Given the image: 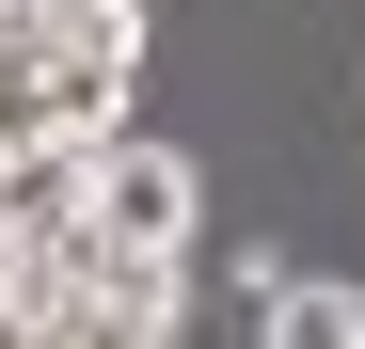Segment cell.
Wrapping results in <instances>:
<instances>
[{
    "mask_svg": "<svg viewBox=\"0 0 365 349\" xmlns=\"http://www.w3.org/2000/svg\"><path fill=\"white\" fill-rule=\"evenodd\" d=\"M191 239H207V174L128 127V143L96 159V254L111 270H191Z\"/></svg>",
    "mask_w": 365,
    "mask_h": 349,
    "instance_id": "6da1fadb",
    "label": "cell"
},
{
    "mask_svg": "<svg viewBox=\"0 0 365 349\" xmlns=\"http://www.w3.org/2000/svg\"><path fill=\"white\" fill-rule=\"evenodd\" d=\"M96 159L111 143H0V222H16V254L96 239Z\"/></svg>",
    "mask_w": 365,
    "mask_h": 349,
    "instance_id": "7a4b0ae2",
    "label": "cell"
},
{
    "mask_svg": "<svg viewBox=\"0 0 365 349\" xmlns=\"http://www.w3.org/2000/svg\"><path fill=\"white\" fill-rule=\"evenodd\" d=\"M48 349H175V270H96L48 318Z\"/></svg>",
    "mask_w": 365,
    "mask_h": 349,
    "instance_id": "3957f363",
    "label": "cell"
},
{
    "mask_svg": "<svg viewBox=\"0 0 365 349\" xmlns=\"http://www.w3.org/2000/svg\"><path fill=\"white\" fill-rule=\"evenodd\" d=\"M255 318H270V349H365V286H334V270H286Z\"/></svg>",
    "mask_w": 365,
    "mask_h": 349,
    "instance_id": "277c9868",
    "label": "cell"
},
{
    "mask_svg": "<svg viewBox=\"0 0 365 349\" xmlns=\"http://www.w3.org/2000/svg\"><path fill=\"white\" fill-rule=\"evenodd\" d=\"M16 286H32V254H16V222H0V302H16Z\"/></svg>",
    "mask_w": 365,
    "mask_h": 349,
    "instance_id": "5b68a950",
    "label": "cell"
},
{
    "mask_svg": "<svg viewBox=\"0 0 365 349\" xmlns=\"http://www.w3.org/2000/svg\"><path fill=\"white\" fill-rule=\"evenodd\" d=\"M0 349H48V333H32V318H16V302H0Z\"/></svg>",
    "mask_w": 365,
    "mask_h": 349,
    "instance_id": "8992f818",
    "label": "cell"
}]
</instances>
